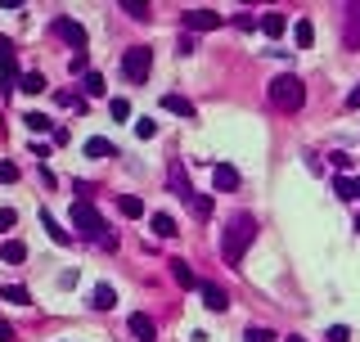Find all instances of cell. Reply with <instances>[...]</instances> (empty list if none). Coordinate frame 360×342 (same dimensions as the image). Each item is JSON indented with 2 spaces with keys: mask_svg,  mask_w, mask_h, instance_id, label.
<instances>
[{
  "mask_svg": "<svg viewBox=\"0 0 360 342\" xmlns=\"http://www.w3.org/2000/svg\"><path fill=\"white\" fill-rule=\"evenodd\" d=\"M0 298H5V302H18V307H27V302H32V293H27L23 284H0Z\"/></svg>",
  "mask_w": 360,
  "mask_h": 342,
  "instance_id": "21",
  "label": "cell"
},
{
  "mask_svg": "<svg viewBox=\"0 0 360 342\" xmlns=\"http://www.w3.org/2000/svg\"><path fill=\"white\" fill-rule=\"evenodd\" d=\"M23 86V72H18V54H14V41L9 36H0V90H5V99Z\"/></svg>",
  "mask_w": 360,
  "mask_h": 342,
  "instance_id": "4",
  "label": "cell"
},
{
  "mask_svg": "<svg viewBox=\"0 0 360 342\" xmlns=\"http://www.w3.org/2000/svg\"><path fill=\"white\" fill-rule=\"evenodd\" d=\"M189 207H194L198 221H207V216H212V198H207V194H194V198H189Z\"/></svg>",
  "mask_w": 360,
  "mask_h": 342,
  "instance_id": "25",
  "label": "cell"
},
{
  "mask_svg": "<svg viewBox=\"0 0 360 342\" xmlns=\"http://www.w3.org/2000/svg\"><path fill=\"white\" fill-rule=\"evenodd\" d=\"M154 234H158V239H176V216L172 212H154Z\"/></svg>",
  "mask_w": 360,
  "mask_h": 342,
  "instance_id": "17",
  "label": "cell"
},
{
  "mask_svg": "<svg viewBox=\"0 0 360 342\" xmlns=\"http://www.w3.org/2000/svg\"><path fill=\"white\" fill-rule=\"evenodd\" d=\"M266 95H270V104H275L279 113H297L302 104H306V86H302L297 72H284V77H275V81L266 86Z\"/></svg>",
  "mask_w": 360,
  "mask_h": 342,
  "instance_id": "3",
  "label": "cell"
},
{
  "mask_svg": "<svg viewBox=\"0 0 360 342\" xmlns=\"http://www.w3.org/2000/svg\"><path fill=\"white\" fill-rule=\"evenodd\" d=\"M352 198H360V176H356V180H352Z\"/></svg>",
  "mask_w": 360,
  "mask_h": 342,
  "instance_id": "41",
  "label": "cell"
},
{
  "mask_svg": "<svg viewBox=\"0 0 360 342\" xmlns=\"http://www.w3.org/2000/svg\"><path fill=\"white\" fill-rule=\"evenodd\" d=\"M189 50H198V41H194V32H185V36H180V54H189Z\"/></svg>",
  "mask_w": 360,
  "mask_h": 342,
  "instance_id": "37",
  "label": "cell"
},
{
  "mask_svg": "<svg viewBox=\"0 0 360 342\" xmlns=\"http://www.w3.org/2000/svg\"><path fill=\"white\" fill-rule=\"evenodd\" d=\"M167 266H172V279L180 284V288H198V284H203V279H198L194 270H189V261H185V256H172V261H167Z\"/></svg>",
  "mask_w": 360,
  "mask_h": 342,
  "instance_id": "11",
  "label": "cell"
},
{
  "mask_svg": "<svg viewBox=\"0 0 360 342\" xmlns=\"http://www.w3.org/2000/svg\"><path fill=\"white\" fill-rule=\"evenodd\" d=\"M0 342H14V325L9 320H0Z\"/></svg>",
  "mask_w": 360,
  "mask_h": 342,
  "instance_id": "39",
  "label": "cell"
},
{
  "mask_svg": "<svg viewBox=\"0 0 360 342\" xmlns=\"http://www.w3.org/2000/svg\"><path fill=\"white\" fill-rule=\"evenodd\" d=\"M90 307H95V311H113V307H117V288H113V284H95Z\"/></svg>",
  "mask_w": 360,
  "mask_h": 342,
  "instance_id": "13",
  "label": "cell"
},
{
  "mask_svg": "<svg viewBox=\"0 0 360 342\" xmlns=\"http://www.w3.org/2000/svg\"><path fill=\"white\" fill-rule=\"evenodd\" d=\"M325 338H329V342H352V329H347V325H329Z\"/></svg>",
  "mask_w": 360,
  "mask_h": 342,
  "instance_id": "32",
  "label": "cell"
},
{
  "mask_svg": "<svg viewBox=\"0 0 360 342\" xmlns=\"http://www.w3.org/2000/svg\"><path fill=\"white\" fill-rule=\"evenodd\" d=\"M212 180H216V189H234V185H239V171H234L230 163H216L212 167Z\"/></svg>",
  "mask_w": 360,
  "mask_h": 342,
  "instance_id": "16",
  "label": "cell"
},
{
  "mask_svg": "<svg viewBox=\"0 0 360 342\" xmlns=\"http://www.w3.org/2000/svg\"><path fill=\"white\" fill-rule=\"evenodd\" d=\"M352 167V154H334V171H347Z\"/></svg>",
  "mask_w": 360,
  "mask_h": 342,
  "instance_id": "38",
  "label": "cell"
},
{
  "mask_svg": "<svg viewBox=\"0 0 360 342\" xmlns=\"http://www.w3.org/2000/svg\"><path fill=\"white\" fill-rule=\"evenodd\" d=\"M198 293H203V307H207V311H230V298H225L221 284L203 279V284H198Z\"/></svg>",
  "mask_w": 360,
  "mask_h": 342,
  "instance_id": "9",
  "label": "cell"
},
{
  "mask_svg": "<svg viewBox=\"0 0 360 342\" xmlns=\"http://www.w3.org/2000/svg\"><path fill=\"white\" fill-rule=\"evenodd\" d=\"M117 207H122V216H126V221L145 216V198H136V194H122V198H117Z\"/></svg>",
  "mask_w": 360,
  "mask_h": 342,
  "instance_id": "20",
  "label": "cell"
},
{
  "mask_svg": "<svg viewBox=\"0 0 360 342\" xmlns=\"http://www.w3.org/2000/svg\"><path fill=\"white\" fill-rule=\"evenodd\" d=\"M81 86H86V95H104V77H99V72H86Z\"/></svg>",
  "mask_w": 360,
  "mask_h": 342,
  "instance_id": "34",
  "label": "cell"
},
{
  "mask_svg": "<svg viewBox=\"0 0 360 342\" xmlns=\"http://www.w3.org/2000/svg\"><path fill=\"white\" fill-rule=\"evenodd\" d=\"M163 108H167V113H176V117H185V122H194V117H198L194 99H185V95H163Z\"/></svg>",
  "mask_w": 360,
  "mask_h": 342,
  "instance_id": "10",
  "label": "cell"
},
{
  "mask_svg": "<svg viewBox=\"0 0 360 342\" xmlns=\"http://www.w3.org/2000/svg\"><path fill=\"white\" fill-rule=\"evenodd\" d=\"M311 41H316V27H311L306 18H297V45H302V50H311Z\"/></svg>",
  "mask_w": 360,
  "mask_h": 342,
  "instance_id": "27",
  "label": "cell"
},
{
  "mask_svg": "<svg viewBox=\"0 0 360 342\" xmlns=\"http://www.w3.org/2000/svg\"><path fill=\"white\" fill-rule=\"evenodd\" d=\"M334 194H338V198H352V180H347V176H334Z\"/></svg>",
  "mask_w": 360,
  "mask_h": 342,
  "instance_id": "35",
  "label": "cell"
},
{
  "mask_svg": "<svg viewBox=\"0 0 360 342\" xmlns=\"http://www.w3.org/2000/svg\"><path fill=\"white\" fill-rule=\"evenodd\" d=\"M356 234H360V216H356Z\"/></svg>",
  "mask_w": 360,
  "mask_h": 342,
  "instance_id": "42",
  "label": "cell"
},
{
  "mask_svg": "<svg viewBox=\"0 0 360 342\" xmlns=\"http://www.w3.org/2000/svg\"><path fill=\"white\" fill-rule=\"evenodd\" d=\"M0 180H5V185H14V180H18V167H14V163H0Z\"/></svg>",
  "mask_w": 360,
  "mask_h": 342,
  "instance_id": "36",
  "label": "cell"
},
{
  "mask_svg": "<svg viewBox=\"0 0 360 342\" xmlns=\"http://www.w3.org/2000/svg\"><path fill=\"white\" fill-rule=\"evenodd\" d=\"M347 108H360V81H356V90L347 95Z\"/></svg>",
  "mask_w": 360,
  "mask_h": 342,
  "instance_id": "40",
  "label": "cell"
},
{
  "mask_svg": "<svg viewBox=\"0 0 360 342\" xmlns=\"http://www.w3.org/2000/svg\"><path fill=\"white\" fill-rule=\"evenodd\" d=\"M343 45H347V50H360V5L347 9V32H343Z\"/></svg>",
  "mask_w": 360,
  "mask_h": 342,
  "instance_id": "14",
  "label": "cell"
},
{
  "mask_svg": "<svg viewBox=\"0 0 360 342\" xmlns=\"http://www.w3.org/2000/svg\"><path fill=\"white\" fill-rule=\"evenodd\" d=\"M0 256H5V261H27V243L23 239H5V243H0Z\"/></svg>",
  "mask_w": 360,
  "mask_h": 342,
  "instance_id": "19",
  "label": "cell"
},
{
  "mask_svg": "<svg viewBox=\"0 0 360 342\" xmlns=\"http://www.w3.org/2000/svg\"><path fill=\"white\" fill-rule=\"evenodd\" d=\"M108 113H113V122H126L131 117V99H122V95H117V99L108 104Z\"/></svg>",
  "mask_w": 360,
  "mask_h": 342,
  "instance_id": "28",
  "label": "cell"
},
{
  "mask_svg": "<svg viewBox=\"0 0 360 342\" xmlns=\"http://www.w3.org/2000/svg\"><path fill=\"white\" fill-rule=\"evenodd\" d=\"M252 243H257V221H252L248 212H239L230 225H225V234H221V256H225V266H243V256H248Z\"/></svg>",
  "mask_w": 360,
  "mask_h": 342,
  "instance_id": "2",
  "label": "cell"
},
{
  "mask_svg": "<svg viewBox=\"0 0 360 342\" xmlns=\"http://www.w3.org/2000/svg\"><path fill=\"white\" fill-rule=\"evenodd\" d=\"M18 90H27V95H45V77L41 72H23V86Z\"/></svg>",
  "mask_w": 360,
  "mask_h": 342,
  "instance_id": "24",
  "label": "cell"
},
{
  "mask_svg": "<svg viewBox=\"0 0 360 342\" xmlns=\"http://www.w3.org/2000/svg\"><path fill=\"white\" fill-rule=\"evenodd\" d=\"M225 18L216 14V9H189L185 14V32H216Z\"/></svg>",
  "mask_w": 360,
  "mask_h": 342,
  "instance_id": "7",
  "label": "cell"
},
{
  "mask_svg": "<svg viewBox=\"0 0 360 342\" xmlns=\"http://www.w3.org/2000/svg\"><path fill=\"white\" fill-rule=\"evenodd\" d=\"M149 68H154V50H149V45H131V50L122 54V72H126V81L145 86L149 81Z\"/></svg>",
  "mask_w": 360,
  "mask_h": 342,
  "instance_id": "5",
  "label": "cell"
},
{
  "mask_svg": "<svg viewBox=\"0 0 360 342\" xmlns=\"http://www.w3.org/2000/svg\"><path fill=\"white\" fill-rule=\"evenodd\" d=\"M172 189H176V198H185V203L194 198V185L185 180V167H180V163H172Z\"/></svg>",
  "mask_w": 360,
  "mask_h": 342,
  "instance_id": "18",
  "label": "cell"
},
{
  "mask_svg": "<svg viewBox=\"0 0 360 342\" xmlns=\"http://www.w3.org/2000/svg\"><path fill=\"white\" fill-rule=\"evenodd\" d=\"M50 27H54V36H59V41H68V45H72V50H77V54H86V27H81L77 18L59 14V18H54Z\"/></svg>",
  "mask_w": 360,
  "mask_h": 342,
  "instance_id": "6",
  "label": "cell"
},
{
  "mask_svg": "<svg viewBox=\"0 0 360 342\" xmlns=\"http://www.w3.org/2000/svg\"><path fill=\"white\" fill-rule=\"evenodd\" d=\"M27 131H36V136H41V131H50V136H54V122L50 117H45V113H27Z\"/></svg>",
  "mask_w": 360,
  "mask_h": 342,
  "instance_id": "23",
  "label": "cell"
},
{
  "mask_svg": "<svg viewBox=\"0 0 360 342\" xmlns=\"http://www.w3.org/2000/svg\"><path fill=\"white\" fill-rule=\"evenodd\" d=\"M243 342H275V334H270L266 325H252L248 334H243Z\"/></svg>",
  "mask_w": 360,
  "mask_h": 342,
  "instance_id": "29",
  "label": "cell"
},
{
  "mask_svg": "<svg viewBox=\"0 0 360 342\" xmlns=\"http://www.w3.org/2000/svg\"><path fill=\"white\" fill-rule=\"evenodd\" d=\"M261 32H266L270 41H275V36H284V32H288V14H279V9H270V14L261 18Z\"/></svg>",
  "mask_w": 360,
  "mask_h": 342,
  "instance_id": "15",
  "label": "cell"
},
{
  "mask_svg": "<svg viewBox=\"0 0 360 342\" xmlns=\"http://www.w3.org/2000/svg\"><path fill=\"white\" fill-rule=\"evenodd\" d=\"M86 158H113V145L104 136H90L86 140Z\"/></svg>",
  "mask_w": 360,
  "mask_h": 342,
  "instance_id": "22",
  "label": "cell"
},
{
  "mask_svg": "<svg viewBox=\"0 0 360 342\" xmlns=\"http://www.w3.org/2000/svg\"><path fill=\"white\" fill-rule=\"evenodd\" d=\"M288 342H302V338H288Z\"/></svg>",
  "mask_w": 360,
  "mask_h": 342,
  "instance_id": "43",
  "label": "cell"
},
{
  "mask_svg": "<svg viewBox=\"0 0 360 342\" xmlns=\"http://www.w3.org/2000/svg\"><path fill=\"white\" fill-rule=\"evenodd\" d=\"M122 9H126V14L136 18V23H149V18H154V14H149V5H145V0H126Z\"/></svg>",
  "mask_w": 360,
  "mask_h": 342,
  "instance_id": "26",
  "label": "cell"
},
{
  "mask_svg": "<svg viewBox=\"0 0 360 342\" xmlns=\"http://www.w3.org/2000/svg\"><path fill=\"white\" fill-rule=\"evenodd\" d=\"M126 329H131V338H136V342H154L158 338V325H154L149 311H136V316L126 320Z\"/></svg>",
  "mask_w": 360,
  "mask_h": 342,
  "instance_id": "8",
  "label": "cell"
},
{
  "mask_svg": "<svg viewBox=\"0 0 360 342\" xmlns=\"http://www.w3.org/2000/svg\"><path fill=\"white\" fill-rule=\"evenodd\" d=\"M136 136H140V140H154V136H158V122H154V117H140V122H136Z\"/></svg>",
  "mask_w": 360,
  "mask_h": 342,
  "instance_id": "30",
  "label": "cell"
},
{
  "mask_svg": "<svg viewBox=\"0 0 360 342\" xmlns=\"http://www.w3.org/2000/svg\"><path fill=\"white\" fill-rule=\"evenodd\" d=\"M68 68L77 72V77H86V72H90V54H72V63H68Z\"/></svg>",
  "mask_w": 360,
  "mask_h": 342,
  "instance_id": "33",
  "label": "cell"
},
{
  "mask_svg": "<svg viewBox=\"0 0 360 342\" xmlns=\"http://www.w3.org/2000/svg\"><path fill=\"white\" fill-rule=\"evenodd\" d=\"M72 230L81 234L86 243H95V248H104V252H113L117 248V234L108 230V221H104L99 212H95V203H72Z\"/></svg>",
  "mask_w": 360,
  "mask_h": 342,
  "instance_id": "1",
  "label": "cell"
},
{
  "mask_svg": "<svg viewBox=\"0 0 360 342\" xmlns=\"http://www.w3.org/2000/svg\"><path fill=\"white\" fill-rule=\"evenodd\" d=\"M41 225H45V234H50V239H54V243H59V248H68V243H72V239H77V234H72V230H63V225H59V221H54V216H50V212H45V207H41Z\"/></svg>",
  "mask_w": 360,
  "mask_h": 342,
  "instance_id": "12",
  "label": "cell"
},
{
  "mask_svg": "<svg viewBox=\"0 0 360 342\" xmlns=\"http://www.w3.org/2000/svg\"><path fill=\"white\" fill-rule=\"evenodd\" d=\"M14 225H18V212L14 207H0V234H9Z\"/></svg>",
  "mask_w": 360,
  "mask_h": 342,
  "instance_id": "31",
  "label": "cell"
}]
</instances>
